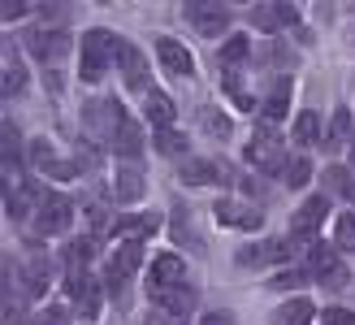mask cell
Wrapping results in <instances>:
<instances>
[{"label": "cell", "instance_id": "obj_19", "mask_svg": "<svg viewBox=\"0 0 355 325\" xmlns=\"http://www.w3.org/2000/svg\"><path fill=\"white\" fill-rule=\"evenodd\" d=\"M291 96H295V87H291V78L286 74H282L277 83H273V92H269V100H264V108H260V113H264V122H282V117H286L291 113Z\"/></svg>", "mask_w": 355, "mask_h": 325}, {"label": "cell", "instance_id": "obj_7", "mask_svg": "<svg viewBox=\"0 0 355 325\" xmlns=\"http://www.w3.org/2000/svg\"><path fill=\"white\" fill-rule=\"evenodd\" d=\"M139 260H144V243H121V247L113 251L109 269H104V286H109V291H121V286L135 278Z\"/></svg>", "mask_w": 355, "mask_h": 325}, {"label": "cell", "instance_id": "obj_5", "mask_svg": "<svg viewBox=\"0 0 355 325\" xmlns=\"http://www.w3.org/2000/svg\"><path fill=\"white\" fill-rule=\"evenodd\" d=\"M117 69H121V83L130 87V92L148 96L152 92V69H148V57L139 52L130 40H117Z\"/></svg>", "mask_w": 355, "mask_h": 325}, {"label": "cell", "instance_id": "obj_30", "mask_svg": "<svg viewBox=\"0 0 355 325\" xmlns=\"http://www.w3.org/2000/svg\"><path fill=\"white\" fill-rule=\"evenodd\" d=\"M22 87H26V74H22V61H17L13 52H9V57H5V96H17V92H22Z\"/></svg>", "mask_w": 355, "mask_h": 325}, {"label": "cell", "instance_id": "obj_20", "mask_svg": "<svg viewBox=\"0 0 355 325\" xmlns=\"http://www.w3.org/2000/svg\"><path fill=\"white\" fill-rule=\"evenodd\" d=\"M295 17H299L295 5H256V9H252V26H260V31H277V26H291Z\"/></svg>", "mask_w": 355, "mask_h": 325}, {"label": "cell", "instance_id": "obj_37", "mask_svg": "<svg viewBox=\"0 0 355 325\" xmlns=\"http://www.w3.org/2000/svg\"><path fill=\"white\" fill-rule=\"evenodd\" d=\"M148 325H187V321H178V317H169V312L156 308V312H148Z\"/></svg>", "mask_w": 355, "mask_h": 325}, {"label": "cell", "instance_id": "obj_21", "mask_svg": "<svg viewBox=\"0 0 355 325\" xmlns=\"http://www.w3.org/2000/svg\"><path fill=\"white\" fill-rule=\"evenodd\" d=\"M144 117L156 126V131H173V100L165 96V92H148L144 96Z\"/></svg>", "mask_w": 355, "mask_h": 325}, {"label": "cell", "instance_id": "obj_8", "mask_svg": "<svg viewBox=\"0 0 355 325\" xmlns=\"http://www.w3.org/2000/svg\"><path fill=\"white\" fill-rule=\"evenodd\" d=\"M65 291H69V299L78 303V312H83L87 321L100 312V286L92 282V274H87V269H65Z\"/></svg>", "mask_w": 355, "mask_h": 325}, {"label": "cell", "instance_id": "obj_34", "mask_svg": "<svg viewBox=\"0 0 355 325\" xmlns=\"http://www.w3.org/2000/svg\"><path fill=\"white\" fill-rule=\"evenodd\" d=\"M200 117H204V131H208V135H217V139H225V135H230V117L221 113V108H204Z\"/></svg>", "mask_w": 355, "mask_h": 325}, {"label": "cell", "instance_id": "obj_15", "mask_svg": "<svg viewBox=\"0 0 355 325\" xmlns=\"http://www.w3.org/2000/svg\"><path fill=\"white\" fill-rule=\"evenodd\" d=\"M48 282H52L48 260H40V256L22 260V269H17V286H22V295H26V299H40V295L48 291Z\"/></svg>", "mask_w": 355, "mask_h": 325}, {"label": "cell", "instance_id": "obj_27", "mask_svg": "<svg viewBox=\"0 0 355 325\" xmlns=\"http://www.w3.org/2000/svg\"><path fill=\"white\" fill-rule=\"evenodd\" d=\"M247 48H252V44H247L243 35H230V40L221 44V52H217V61L225 65V74H234V65H243V61H247Z\"/></svg>", "mask_w": 355, "mask_h": 325}, {"label": "cell", "instance_id": "obj_17", "mask_svg": "<svg viewBox=\"0 0 355 325\" xmlns=\"http://www.w3.org/2000/svg\"><path fill=\"white\" fill-rule=\"evenodd\" d=\"M113 152H117L121 160H126V165H130V160H135L139 152H144V126H139L135 117H121L117 135H113Z\"/></svg>", "mask_w": 355, "mask_h": 325}, {"label": "cell", "instance_id": "obj_32", "mask_svg": "<svg viewBox=\"0 0 355 325\" xmlns=\"http://www.w3.org/2000/svg\"><path fill=\"white\" fill-rule=\"evenodd\" d=\"M325 187L334 191V195H351V187H355V178H351V169H325Z\"/></svg>", "mask_w": 355, "mask_h": 325}, {"label": "cell", "instance_id": "obj_39", "mask_svg": "<svg viewBox=\"0 0 355 325\" xmlns=\"http://www.w3.org/2000/svg\"><path fill=\"white\" fill-rule=\"evenodd\" d=\"M22 13H26L22 0H5V17H22Z\"/></svg>", "mask_w": 355, "mask_h": 325}, {"label": "cell", "instance_id": "obj_16", "mask_svg": "<svg viewBox=\"0 0 355 325\" xmlns=\"http://www.w3.org/2000/svg\"><path fill=\"white\" fill-rule=\"evenodd\" d=\"M152 303H156L161 312L178 317V321H187V312L195 308V291L182 282V286H169V291H152Z\"/></svg>", "mask_w": 355, "mask_h": 325}, {"label": "cell", "instance_id": "obj_29", "mask_svg": "<svg viewBox=\"0 0 355 325\" xmlns=\"http://www.w3.org/2000/svg\"><path fill=\"white\" fill-rule=\"evenodd\" d=\"M92 239H74L65 243V269H87V260H92Z\"/></svg>", "mask_w": 355, "mask_h": 325}, {"label": "cell", "instance_id": "obj_38", "mask_svg": "<svg viewBox=\"0 0 355 325\" xmlns=\"http://www.w3.org/2000/svg\"><path fill=\"white\" fill-rule=\"evenodd\" d=\"M299 282H304V274H295V269H291V274H282L273 282V291H286V286H299Z\"/></svg>", "mask_w": 355, "mask_h": 325}, {"label": "cell", "instance_id": "obj_9", "mask_svg": "<svg viewBox=\"0 0 355 325\" xmlns=\"http://www.w3.org/2000/svg\"><path fill=\"white\" fill-rule=\"evenodd\" d=\"M225 165L221 160H208V156H187L182 160V183L187 187H217V183H225Z\"/></svg>", "mask_w": 355, "mask_h": 325}, {"label": "cell", "instance_id": "obj_31", "mask_svg": "<svg viewBox=\"0 0 355 325\" xmlns=\"http://www.w3.org/2000/svg\"><path fill=\"white\" fill-rule=\"evenodd\" d=\"M156 152H165V156L187 152V135H178V131H156Z\"/></svg>", "mask_w": 355, "mask_h": 325}, {"label": "cell", "instance_id": "obj_33", "mask_svg": "<svg viewBox=\"0 0 355 325\" xmlns=\"http://www.w3.org/2000/svg\"><path fill=\"white\" fill-rule=\"evenodd\" d=\"M308 178H312V160L308 156H295L291 169H286V187H308Z\"/></svg>", "mask_w": 355, "mask_h": 325}, {"label": "cell", "instance_id": "obj_36", "mask_svg": "<svg viewBox=\"0 0 355 325\" xmlns=\"http://www.w3.org/2000/svg\"><path fill=\"white\" fill-rule=\"evenodd\" d=\"M31 325H69V317H65V308H44V317H35Z\"/></svg>", "mask_w": 355, "mask_h": 325}, {"label": "cell", "instance_id": "obj_3", "mask_svg": "<svg viewBox=\"0 0 355 325\" xmlns=\"http://www.w3.org/2000/svg\"><path fill=\"white\" fill-rule=\"evenodd\" d=\"M247 165H256L260 174H282V178H286L291 160H286V148L277 143L273 131H256L252 143H247Z\"/></svg>", "mask_w": 355, "mask_h": 325}, {"label": "cell", "instance_id": "obj_22", "mask_svg": "<svg viewBox=\"0 0 355 325\" xmlns=\"http://www.w3.org/2000/svg\"><path fill=\"white\" fill-rule=\"evenodd\" d=\"M156 230H161L156 217H117V222H113V234H121L126 243H144L148 234H156Z\"/></svg>", "mask_w": 355, "mask_h": 325}, {"label": "cell", "instance_id": "obj_11", "mask_svg": "<svg viewBox=\"0 0 355 325\" xmlns=\"http://www.w3.org/2000/svg\"><path fill=\"white\" fill-rule=\"evenodd\" d=\"M187 17H191V26L200 31V35H221L230 26V9L225 5H208V0L187 5Z\"/></svg>", "mask_w": 355, "mask_h": 325}, {"label": "cell", "instance_id": "obj_12", "mask_svg": "<svg viewBox=\"0 0 355 325\" xmlns=\"http://www.w3.org/2000/svg\"><path fill=\"white\" fill-rule=\"evenodd\" d=\"M148 282H152V291H169V286H182V282H187V265H182V256H173V251L156 256L152 269H148Z\"/></svg>", "mask_w": 355, "mask_h": 325}, {"label": "cell", "instance_id": "obj_2", "mask_svg": "<svg viewBox=\"0 0 355 325\" xmlns=\"http://www.w3.org/2000/svg\"><path fill=\"white\" fill-rule=\"evenodd\" d=\"M69 217H74V204L65 200V195H57V191H48V195H40L35 200V212H31V226H35V234H65V226H69Z\"/></svg>", "mask_w": 355, "mask_h": 325}, {"label": "cell", "instance_id": "obj_24", "mask_svg": "<svg viewBox=\"0 0 355 325\" xmlns=\"http://www.w3.org/2000/svg\"><path fill=\"white\" fill-rule=\"evenodd\" d=\"M312 317H316L312 299H286V303L273 312V325H312Z\"/></svg>", "mask_w": 355, "mask_h": 325}, {"label": "cell", "instance_id": "obj_41", "mask_svg": "<svg viewBox=\"0 0 355 325\" xmlns=\"http://www.w3.org/2000/svg\"><path fill=\"white\" fill-rule=\"evenodd\" d=\"M351 174H355V152H351Z\"/></svg>", "mask_w": 355, "mask_h": 325}, {"label": "cell", "instance_id": "obj_40", "mask_svg": "<svg viewBox=\"0 0 355 325\" xmlns=\"http://www.w3.org/2000/svg\"><path fill=\"white\" fill-rule=\"evenodd\" d=\"M204 325H234V317H230V312H208Z\"/></svg>", "mask_w": 355, "mask_h": 325}, {"label": "cell", "instance_id": "obj_13", "mask_svg": "<svg viewBox=\"0 0 355 325\" xmlns=\"http://www.w3.org/2000/svg\"><path fill=\"white\" fill-rule=\"evenodd\" d=\"M156 57H161V65L169 69L173 78H191L195 74V61H191V52L182 48L173 40V35H161V40H156Z\"/></svg>", "mask_w": 355, "mask_h": 325}, {"label": "cell", "instance_id": "obj_14", "mask_svg": "<svg viewBox=\"0 0 355 325\" xmlns=\"http://www.w3.org/2000/svg\"><path fill=\"white\" fill-rule=\"evenodd\" d=\"M26 44H31V52H35V57H40V61H61L65 57V52H69V35L65 31H31L26 35Z\"/></svg>", "mask_w": 355, "mask_h": 325}, {"label": "cell", "instance_id": "obj_35", "mask_svg": "<svg viewBox=\"0 0 355 325\" xmlns=\"http://www.w3.org/2000/svg\"><path fill=\"white\" fill-rule=\"evenodd\" d=\"M321 325H355V312L351 308H325L321 312Z\"/></svg>", "mask_w": 355, "mask_h": 325}, {"label": "cell", "instance_id": "obj_26", "mask_svg": "<svg viewBox=\"0 0 355 325\" xmlns=\"http://www.w3.org/2000/svg\"><path fill=\"white\" fill-rule=\"evenodd\" d=\"M291 135H295V143H304V148H312V143H321V113H312V108H308V113H299Z\"/></svg>", "mask_w": 355, "mask_h": 325}, {"label": "cell", "instance_id": "obj_1", "mask_svg": "<svg viewBox=\"0 0 355 325\" xmlns=\"http://www.w3.org/2000/svg\"><path fill=\"white\" fill-rule=\"evenodd\" d=\"M113 57H117V40L104 26H92L83 35V48H78V78L83 83H100L104 69L113 65Z\"/></svg>", "mask_w": 355, "mask_h": 325}, {"label": "cell", "instance_id": "obj_6", "mask_svg": "<svg viewBox=\"0 0 355 325\" xmlns=\"http://www.w3.org/2000/svg\"><path fill=\"white\" fill-rule=\"evenodd\" d=\"M329 217V195H312V200H304V208L295 212L291 222V239L295 243H316V234H321V222Z\"/></svg>", "mask_w": 355, "mask_h": 325}, {"label": "cell", "instance_id": "obj_10", "mask_svg": "<svg viewBox=\"0 0 355 325\" xmlns=\"http://www.w3.org/2000/svg\"><path fill=\"white\" fill-rule=\"evenodd\" d=\"M217 222L230 226V230H260L264 226V212L252 208V204H239V200H217Z\"/></svg>", "mask_w": 355, "mask_h": 325}, {"label": "cell", "instance_id": "obj_28", "mask_svg": "<svg viewBox=\"0 0 355 325\" xmlns=\"http://www.w3.org/2000/svg\"><path fill=\"white\" fill-rule=\"evenodd\" d=\"M334 243H338L343 251H355V208L334 222Z\"/></svg>", "mask_w": 355, "mask_h": 325}, {"label": "cell", "instance_id": "obj_4", "mask_svg": "<svg viewBox=\"0 0 355 325\" xmlns=\"http://www.w3.org/2000/svg\"><path fill=\"white\" fill-rule=\"evenodd\" d=\"M304 265H308V274L321 282V286H329V291H338V286H347V265L334 256V247L329 243H321L316 239L308 251H304Z\"/></svg>", "mask_w": 355, "mask_h": 325}, {"label": "cell", "instance_id": "obj_23", "mask_svg": "<svg viewBox=\"0 0 355 325\" xmlns=\"http://www.w3.org/2000/svg\"><path fill=\"white\" fill-rule=\"evenodd\" d=\"M286 256H291V243L286 239H273V243L243 247L239 251V265H264V260H286Z\"/></svg>", "mask_w": 355, "mask_h": 325}, {"label": "cell", "instance_id": "obj_25", "mask_svg": "<svg viewBox=\"0 0 355 325\" xmlns=\"http://www.w3.org/2000/svg\"><path fill=\"white\" fill-rule=\"evenodd\" d=\"M351 139V108H334V122H329V135H325V148L343 152Z\"/></svg>", "mask_w": 355, "mask_h": 325}, {"label": "cell", "instance_id": "obj_18", "mask_svg": "<svg viewBox=\"0 0 355 325\" xmlns=\"http://www.w3.org/2000/svg\"><path fill=\"white\" fill-rule=\"evenodd\" d=\"M144 174H139L135 165H121L117 169V178H113V200L117 204H139V200H144Z\"/></svg>", "mask_w": 355, "mask_h": 325}]
</instances>
